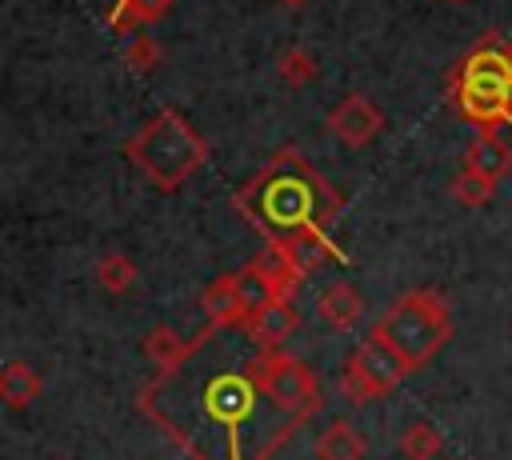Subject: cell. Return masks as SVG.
Segmentation results:
<instances>
[{
	"instance_id": "6da1fadb",
	"label": "cell",
	"mask_w": 512,
	"mask_h": 460,
	"mask_svg": "<svg viewBox=\"0 0 512 460\" xmlns=\"http://www.w3.org/2000/svg\"><path fill=\"white\" fill-rule=\"evenodd\" d=\"M240 208L252 216V224H268L276 232H296L308 224H328L340 208L336 192L296 156V152H280L244 192H240Z\"/></svg>"
},
{
	"instance_id": "7a4b0ae2",
	"label": "cell",
	"mask_w": 512,
	"mask_h": 460,
	"mask_svg": "<svg viewBox=\"0 0 512 460\" xmlns=\"http://www.w3.org/2000/svg\"><path fill=\"white\" fill-rule=\"evenodd\" d=\"M124 156L144 172V180L160 192H176L208 156L204 136L176 112V108H160L128 144Z\"/></svg>"
},
{
	"instance_id": "3957f363",
	"label": "cell",
	"mask_w": 512,
	"mask_h": 460,
	"mask_svg": "<svg viewBox=\"0 0 512 460\" xmlns=\"http://www.w3.org/2000/svg\"><path fill=\"white\" fill-rule=\"evenodd\" d=\"M448 96L480 132H496L500 124H512V56H508V48H500L496 36H488L480 48H472L452 68Z\"/></svg>"
},
{
	"instance_id": "277c9868",
	"label": "cell",
	"mask_w": 512,
	"mask_h": 460,
	"mask_svg": "<svg viewBox=\"0 0 512 460\" xmlns=\"http://www.w3.org/2000/svg\"><path fill=\"white\" fill-rule=\"evenodd\" d=\"M372 340L388 344L392 352H400L412 368L428 364L452 336V312H448V300L436 292V288H416V292H404L368 332Z\"/></svg>"
},
{
	"instance_id": "5b68a950",
	"label": "cell",
	"mask_w": 512,
	"mask_h": 460,
	"mask_svg": "<svg viewBox=\"0 0 512 460\" xmlns=\"http://www.w3.org/2000/svg\"><path fill=\"white\" fill-rule=\"evenodd\" d=\"M408 372H412V364L400 352H392L388 344L368 336L360 348H352V356L344 364V376H340V392L352 404H368V400L392 392Z\"/></svg>"
},
{
	"instance_id": "8992f818",
	"label": "cell",
	"mask_w": 512,
	"mask_h": 460,
	"mask_svg": "<svg viewBox=\"0 0 512 460\" xmlns=\"http://www.w3.org/2000/svg\"><path fill=\"white\" fill-rule=\"evenodd\" d=\"M248 372H252V384H256L264 396H272V404L284 408V412H292V408L316 400V376H312L296 356H288V352L264 348V352L252 360Z\"/></svg>"
},
{
	"instance_id": "52a82bcc",
	"label": "cell",
	"mask_w": 512,
	"mask_h": 460,
	"mask_svg": "<svg viewBox=\"0 0 512 460\" xmlns=\"http://www.w3.org/2000/svg\"><path fill=\"white\" fill-rule=\"evenodd\" d=\"M380 128H384V112H380L364 92L344 96V100L328 112V132H332L344 148H364V144H372Z\"/></svg>"
},
{
	"instance_id": "ba28073f",
	"label": "cell",
	"mask_w": 512,
	"mask_h": 460,
	"mask_svg": "<svg viewBox=\"0 0 512 460\" xmlns=\"http://www.w3.org/2000/svg\"><path fill=\"white\" fill-rule=\"evenodd\" d=\"M200 308H204V316L212 320V328H232V324H240L244 328V320H248V296H244V288H240V276H216L208 288H204V296H200Z\"/></svg>"
},
{
	"instance_id": "9c48e42d",
	"label": "cell",
	"mask_w": 512,
	"mask_h": 460,
	"mask_svg": "<svg viewBox=\"0 0 512 460\" xmlns=\"http://www.w3.org/2000/svg\"><path fill=\"white\" fill-rule=\"evenodd\" d=\"M296 328H300V316H296V308L288 300H268V304L252 308L248 320H244V332L260 348H280Z\"/></svg>"
},
{
	"instance_id": "30bf717a",
	"label": "cell",
	"mask_w": 512,
	"mask_h": 460,
	"mask_svg": "<svg viewBox=\"0 0 512 460\" xmlns=\"http://www.w3.org/2000/svg\"><path fill=\"white\" fill-rule=\"evenodd\" d=\"M316 316L336 328V332H348L360 324L364 316V296L352 288V284H328L320 296H316Z\"/></svg>"
},
{
	"instance_id": "8fae6325",
	"label": "cell",
	"mask_w": 512,
	"mask_h": 460,
	"mask_svg": "<svg viewBox=\"0 0 512 460\" xmlns=\"http://www.w3.org/2000/svg\"><path fill=\"white\" fill-rule=\"evenodd\" d=\"M248 272L276 296V300H288V292L296 288V280H300V268L292 264V256L280 248V244H272V248H264L252 264H248Z\"/></svg>"
},
{
	"instance_id": "7c38bea8",
	"label": "cell",
	"mask_w": 512,
	"mask_h": 460,
	"mask_svg": "<svg viewBox=\"0 0 512 460\" xmlns=\"http://www.w3.org/2000/svg\"><path fill=\"white\" fill-rule=\"evenodd\" d=\"M464 164L504 180L512 172V144L500 132H476V140L464 148Z\"/></svg>"
},
{
	"instance_id": "4fadbf2b",
	"label": "cell",
	"mask_w": 512,
	"mask_h": 460,
	"mask_svg": "<svg viewBox=\"0 0 512 460\" xmlns=\"http://www.w3.org/2000/svg\"><path fill=\"white\" fill-rule=\"evenodd\" d=\"M40 388H44V380H40V372H36L32 364L8 360V364L0 368V400H4L8 408H28V404L40 396Z\"/></svg>"
},
{
	"instance_id": "5bb4252c",
	"label": "cell",
	"mask_w": 512,
	"mask_h": 460,
	"mask_svg": "<svg viewBox=\"0 0 512 460\" xmlns=\"http://www.w3.org/2000/svg\"><path fill=\"white\" fill-rule=\"evenodd\" d=\"M364 456H368V444L348 420H332L316 440V460H364Z\"/></svg>"
},
{
	"instance_id": "9a60e30c",
	"label": "cell",
	"mask_w": 512,
	"mask_h": 460,
	"mask_svg": "<svg viewBox=\"0 0 512 460\" xmlns=\"http://www.w3.org/2000/svg\"><path fill=\"white\" fill-rule=\"evenodd\" d=\"M288 256H292V264L300 268V276H308L320 260H324V252H328V244L320 240V228L316 224H308V228H296V232H288V236H280L276 240Z\"/></svg>"
},
{
	"instance_id": "2e32d148",
	"label": "cell",
	"mask_w": 512,
	"mask_h": 460,
	"mask_svg": "<svg viewBox=\"0 0 512 460\" xmlns=\"http://www.w3.org/2000/svg\"><path fill=\"white\" fill-rule=\"evenodd\" d=\"M176 0H116L112 8V28L116 32H128V28H144V24H156L160 16L172 12Z\"/></svg>"
},
{
	"instance_id": "e0dca14e",
	"label": "cell",
	"mask_w": 512,
	"mask_h": 460,
	"mask_svg": "<svg viewBox=\"0 0 512 460\" xmlns=\"http://www.w3.org/2000/svg\"><path fill=\"white\" fill-rule=\"evenodd\" d=\"M496 176H488V172H480V168H460V176L452 180V196L464 204V208H480V204H488L492 196H496Z\"/></svg>"
},
{
	"instance_id": "ac0fdd59",
	"label": "cell",
	"mask_w": 512,
	"mask_h": 460,
	"mask_svg": "<svg viewBox=\"0 0 512 460\" xmlns=\"http://www.w3.org/2000/svg\"><path fill=\"white\" fill-rule=\"evenodd\" d=\"M96 284L112 296H124L132 284H136V264L124 256V252H104L96 260Z\"/></svg>"
},
{
	"instance_id": "d6986e66",
	"label": "cell",
	"mask_w": 512,
	"mask_h": 460,
	"mask_svg": "<svg viewBox=\"0 0 512 460\" xmlns=\"http://www.w3.org/2000/svg\"><path fill=\"white\" fill-rule=\"evenodd\" d=\"M144 352L152 356V364H156L160 372H176V368L184 364V356H188V344H184L172 328H156V332L148 336Z\"/></svg>"
},
{
	"instance_id": "ffe728a7",
	"label": "cell",
	"mask_w": 512,
	"mask_h": 460,
	"mask_svg": "<svg viewBox=\"0 0 512 460\" xmlns=\"http://www.w3.org/2000/svg\"><path fill=\"white\" fill-rule=\"evenodd\" d=\"M440 448H444V436H440L428 420L408 424V428H404V436H400V452H404L408 460H436V456H440Z\"/></svg>"
},
{
	"instance_id": "44dd1931",
	"label": "cell",
	"mask_w": 512,
	"mask_h": 460,
	"mask_svg": "<svg viewBox=\"0 0 512 460\" xmlns=\"http://www.w3.org/2000/svg\"><path fill=\"white\" fill-rule=\"evenodd\" d=\"M276 72L288 88H304V84L316 80V60H312L308 48H284L280 60H276Z\"/></svg>"
},
{
	"instance_id": "7402d4cb",
	"label": "cell",
	"mask_w": 512,
	"mask_h": 460,
	"mask_svg": "<svg viewBox=\"0 0 512 460\" xmlns=\"http://www.w3.org/2000/svg\"><path fill=\"white\" fill-rule=\"evenodd\" d=\"M160 60H164V48H160L148 32L132 36V40H128V48H124V64H128L132 72H152Z\"/></svg>"
},
{
	"instance_id": "603a6c76",
	"label": "cell",
	"mask_w": 512,
	"mask_h": 460,
	"mask_svg": "<svg viewBox=\"0 0 512 460\" xmlns=\"http://www.w3.org/2000/svg\"><path fill=\"white\" fill-rule=\"evenodd\" d=\"M280 4H288V8H300V4H308V0H280Z\"/></svg>"
},
{
	"instance_id": "cb8c5ba5",
	"label": "cell",
	"mask_w": 512,
	"mask_h": 460,
	"mask_svg": "<svg viewBox=\"0 0 512 460\" xmlns=\"http://www.w3.org/2000/svg\"><path fill=\"white\" fill-rule=\"evenodd\" d=\"M48 460H64V456H48Z\"/></svg>"
},
{
	"instance_id": "d4e9b609",
	"label": "cell",
	"mask_w": 512,
	"mask_h": 460,
	"mask_svg": "<svg viewBox=\"0 0 512 460\" xmlns=\"http://www.w3.org/2000/svg\"><path fill=\"white\" fill-rule=\"evenodd\" d=\"M508 56H512V48H508Z\"/></svg>"
},
{
	"instance_id": "484cf974",
	"label": "cell",
	"mask_w": 512,
	"mask_h": 460,
	"mask_svg": "<svg viewBox=\"0 0 512 460\" xmlns=\"http://www.w3.org/2000/svg\"><path fill=\"white\" fill-rule=\"evenodd\" d=\"M456 4H464V0H456Z\"/></svg>"
}]
</instances>
